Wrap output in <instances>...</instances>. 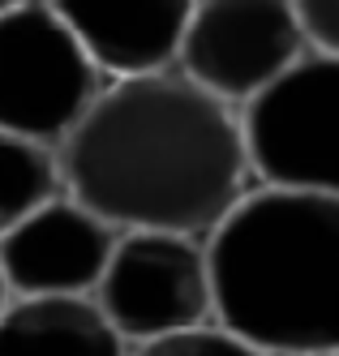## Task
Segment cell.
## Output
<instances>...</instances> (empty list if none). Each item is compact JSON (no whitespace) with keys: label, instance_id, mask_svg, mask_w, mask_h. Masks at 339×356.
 Listing matches in <instances>:
<instances>
[{"label":"cell","instance_id":"obj_14","mask_svg":"<svg viewBox=\"0 0 339 356\" xmlns=\"http://www.w3.org/2000/svg\"><path fill=\"white\" fill-rule=\"evenodd\" d=\"M17 5H31V0H0V13H9V9H17Z\"/></svg>","mask_w":339,"mask_h":356},{"label":"cell","instance_id":"obj_1","mask_svg":"<svg viewBox=\"0 0 339 356\" xmlns=\"http://www.w3.org/2000/svg\"><path fill=\"white\" fill-rule=\"evenodd\" d=\"M61 189L116 232L206 241L253 189L241 116L176 69L112 78L56 146Z\"/></svg>","mask_w":339,"mask_h":356},{"label":"cell","instance_id":"obj_9","mask_svg":"<svg viewBox=\"0 0 339 356\" xmlns=\"http://www.w3.org/2000/svg\"><path fill=\"white\" fill-rule=\"evenodd\" d=\"M125 339L90 296H9L0 356H125Z\"/></svg>","mask_w":339,"mask_h":356},{"label":"cell","instance_id":"obj_11","mask_svg":"<svg viewBox=\"0 0 339 356\" xmlns=\"http://www.w3.org/2000/svg\"><path fill=\"white\" fill-rule=\"evenodd\" d=\"M125 356H262V352H253L237 335H228L215 322H206V326H194V330H180V335L134 343Z\"/></svg>","mask_w":339,"mask_h":356},{"label":"cell","instance_id":"obj_13","mask_svg":"<svg viewBox=\"0 0 339 356\" xmlns=\"http://www.w3.org/2000/svg\"><path fill=\"white\" fill-rule=\"evenodd\" d=\"M5 305H9V288H5V275H0V314H5Z\"/></svg>","mask_w":339,"mask_h":356},{"label":"cell","instance_id":"obj_2","mask_svg":"<svg viewBox=\"0 0 339 356\" xmlns=\"http://www.w3.org/2000/svg\"><path fill=\"white\" fill-rule=\"evenodd\" d=\"M211 322L262 356L339 352V197L253 185L206 236Z\"/></svg>","mask_w":339,"mask_h":356},{"label":"cell","instance_id":"obj_15","mask_svg":"<svg viewBox=\"0 0 339 356\" xmlns=\"http://www.w3.org/2000/svg\"><path fill=\"white\" fill-rule=\"evenodd\" d=\"M318 356H339V352H318Z\"/></svg>","mask_w":339,"mask_h":356},{"label":"cell","instance_id":"obj_12","mask_svg":"<svg viewBox=\"0 0 339 356\" xmlns=\"http://www.w3.org/2000/svg\"><path fill=\"white\" fill-rule=\"evenodd\" d=\"M309 52L339 60V0H288Z\"/></svg>","mask_w":339,"mask_h":356},{"label":"cell","instance_id":"obj_3","mask_svg":"<svg viewBox=\"0 0 339 356\" xmlns=\"http://www.w3.org/2000/svg\"><path fill=\"white\" fill-rule=\"evenodd\" d=\"M262 189L339 197V60L305 52L237 112Z\"/></svg>","mask_w":339,"mask_h":356},{"label":"cell","instance_id":"obj_7","mask_svg":"<svg viewBox=\"0 0 339 356\" xmlns=\"http://www.w3.org/2000/svg\"><path fill=\"white\" fill-rule=\"evenodd\" d=\"M116 236V227L69 193L47 197L0 236V275L9 296H90Z\"/></svg>","mask_w":339,"mask_h":356},{"label":"cell","instance_id":"obj_10","mask_svg":"<svg viewBox=\"0 0 339 356\" xmlns=\"http://www.w3.org/2000/svg\"><path fill=\"white\" fill-rule=\"evenodd\" d=\"M56 193H65L56 150L0 129V236Z\"/></svg>","mask_w":339,"mask_h":356},{"label":"cell","instance_id":"obj_4","mask_svg":"<svg viewBox=\"0 0 339 356\" xmlns=\"http://www.w3.org/2000/svg\"><path fill=\"white\" fill-rule=\"evenodd\" d=\"M108 78L43 0L0 13V129L56 150Z\"/></svg>","mask_w":339,"mask_h":356},{"label":"cell","instance_id":"obj_6","mask_svg":"<svg viewBox=\"0 0 339 356\" xmlns=\"http://www.w3.org/2000/svg\"><path fill=\"white\" fill-rule=\"evenodd\" d=\"M305 52L288 0H194L172 69L241 112Z\"/></svg>","mask_w":339,"mask_h":356},{"label":"cell","instance_id":"obj_8","mask_svg":"<svg viewBox=\"0 0 339 356\" xmlns=\"http://www.w3.org/2000/svg\"><path fill=\"white\" fill-rule=\"evenodd\" d=\"M103 78L172 69L194 0H43Z\"/></svg>","mask_w":339,"mask_h":356},{"label":"cell","instance_id":"obj_5","mask_svg":"<svg viewBox=\"0 0 339 356\" xmlns=\"http://www.w3.org/2000/svg\"><path fill=\"white\" fill-rule=\"evenodd\" d=\"M125 348L211 322L206 241L176 232H120L90 292Z\"/></svg>","mask_w":339,"mask_h":356}]
</instances>
